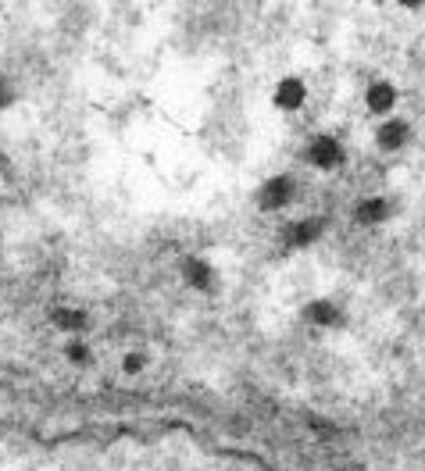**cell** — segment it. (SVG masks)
<instances>
[{
	"instance_id": "6da1fadb",
	"label": "cell",
	"mask_w": 425,
	"mask_h": 471,
	"mask_svg": "<svg viewBox=\"0 0 425 471\" xmlns=\"http://www.w3.org/2000/svg\"><path fill=\"white\" fill-rule=\"evenodd\" d=\"M333 157H336V147L333 143H318V150H314V161L318 164H329Z\"/></svg>"
},
{
	"instance_id": "7a4b0ae2",
	"label": "cell",
	"mask_w": 425,
	"mask_h": 471,
	"mask_svg": "<svg viewBox=\"0 0 425 471\" xmlns=\"http://www.w3.org/2000/svg\"><path fill=\"white\" fill-rule=\"evenodd\" d=\"M371 104H376V107H386V104H390V90H386V86H379L376 93H371Z\"/></svg>"
}]
</instances>
